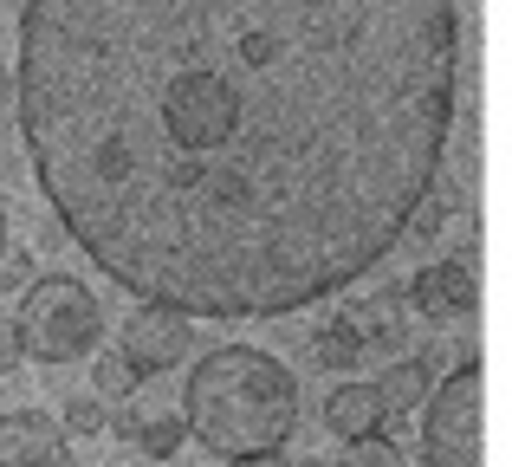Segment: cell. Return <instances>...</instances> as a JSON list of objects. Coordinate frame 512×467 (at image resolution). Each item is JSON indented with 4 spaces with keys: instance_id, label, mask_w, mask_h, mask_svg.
I'll return each instance as SVG.
<instances>
[{
    "instance_id": "9c48e42d",
    "label": "cell",
    "mask_w": 512,
    "mask_h": 467,
    "mask_svg": "<svg viewBox=\"0 0 512 467\" xmlns=\"http://www.w3.org/2000/svg\"><path fill=\"white\" fill-rule=\"evenodd\" d=\"M383 422H389V409L370 383H338L325 396V429L344 435V442H370V435H383Z\"/></svg>"
},
{
    "instance_id": "7a4b0ae2",
    "label": "cell",
    "mask_w": 512,
    "mask_h": 467,
    "mask_svg": "<svg viewBox=\"0 0 512 467\" xmlns=\"http://www.w3.org/2000/svg\"><path fill=\"white\" fill-rule=\"evenodd\" d=\"M299 422V383L273 351L221 344L188 370L182 390V429L214 455H273Z\"/></svg>"
},
{
    "instance_id": "ba28073f",
    "label": "cell",
    "mask_w": 512,
    "mask_h": 467,
    "mask_svg": "<svg viewBox=\"0 0 512 467\" xmlns=\"http://www.w3.org/2000/svg\"><path fill=\"white\" fill-rule=\"evenodd\" d=\"M104 435H117V442H130L137 455H150V461H175V448H182V416L175 409H117L111 422H104Z\"/></svg>"
},
{
    "instance_id": "9a60e30c",
    "label": "cell",
    "mask_w": 512,
    "mask_h": 467,
    "mask_svg": "<svg viewBox=\"0 0 512 467\" xmlns=\"http://www.w3.org/2000/svg\"><path fill=\"white\" fill-rule=\"evenodd\" d=\"M130 390H137V377H130V364H124V357H98V390H91V396H124V403H130Z\"/></svg>"
},
{
    "instance_id": "e0dca14e",
    "label": "cell",
    "mask_w": 512,
    "mask_h": 467,
    "mask_svg": "<svg viewBox=\"0 0 512 467\" xmlns=\"http://www.w3.org/2000/svg\"><path fill=\"white\" fill-rule=\"evenodd\" d=\"M26 357H20V338H13V318L0 312V377H7V370H20Z\"/></svg>"
},
{
    "instance_id": "4fadbf2b",
    "label": "cell",
    "mask_w": 512,
    "mask_h": 467,
    "mask_svg": "<svg viewBox=\"0 0 512 467\" xmlns=\"http://www.w3.org/2000/svg\"><path fill=\"white\" fill-rule=\"evenodd\" d=\"M104 422H111L104 396H65V416H59L65 435H104Z\"/></svg>"
},
{
    "instance_id": "ffe728a7",
    "label": "cell",
    "mask_w": 512,
    "mask_h": 467,
    "mask_svg": "<svg viewBox=\"0 0 512 467\" xmlns=\"http://www.w3.org/2000/svg\"><path fill=\"white\" fill-rule=\"evenodd\" d=\"M0 240H7V202H0Z\"/></svg>"
},
{
    "instance_id": "52a82bcc",
    "label": "cell",
    "mask_w": 512,
    "mask_h": 467,
    "mask_svg": "<svg viewBox=\"0 0 512 467\" xmlns=\"http://www.w3.org/2000/svg\"><path fill=\"white\" fill-rule=\"evenodd\" d=\"M0 467H65V429L59 416L20 403L0 416Z\"/></svg>"
},
{
    "instance_id": "30bf717a",
    "label": "cell",
    "mask_w": 512,
    "mask_h": 467,
    "mask_svg": "<svg viewBox=\"0 0 512 467\" xmlns=\"http://www.w3.org/2000/svg\"><path fill=\"white\" fill-rule=\"evenodd\" d=\"M435 377H441V351H409V357H396V364L383 370V383H370V390L383 396L389 416H402V409H415L435 390Z\"/></svg>"
},
{
    "instance_id": "2e32d148",
    "label": "cell",
    "mask_w": 512,
    "mask_h": 467,
    "mask_svg": "<svg viewBox=\"0 0 512 467\" xmlns=\"http://www.w3.org/2000/svg\"><path fill=\"white\" fill-rule=\"evenodd\" d=\"M0 286H7V292H26V286H33V253H26V247H0Z\"/></svg>"
},
{
    "instance_id": "8fae6325",
    "label": "cell",
    "mask_w": 512,
    "mask_h": 467,
    "mask_svg": "<svg viewBox=\"0 0 512 467\" xmlns=\"http://www.w3.org/2000/svg\"><path fill=\"white\" fill-rule=\"evenodd\" d=\"M350 318H357L370 351H402V286H383L376 299L350 305Z\"/></svg>"
},
{
    "instance_id": "5b68a950",
    "label": "cell",
    "mask_w": 512,
    "mask_h": 467,
    "mask_svg": "<svg viewBox=\"0 0 512 467\" xmlns=\"http://www.w3.org/2000/svg\"><path fill=\"white\" fill-rule=\"evenodd\" d=\"M188 351H195V318L169 312V305H143V312L124 325V344H117V357L130 364V377H137V383L175 370Z\"/></svg>"
},
{
    "instance_id": "ac0fdd59",
    "label": "cell",
    "mask_w": 512,
    "mask_h": 467,
    "mask_svg": "<svg viewBox=\"0 0 512 467\" xmlns=\"http://www.w3.org/2000/svg\"><path fill=\"white\" fill-rule=\"evenodd\" d=\"M234 467H292L286 455H247V461H234Z\"/></svg>"
},
{
    "instance_id": "7c38bea8",
    "label": "cell",
    "mask_w": 512,
    "mask_h": 467,
    "mask_svg": "<svg viewBox=\"0 0 512 467\" xmlns=\"http://www.w3.org/2000/svg\"><path fill=\"white\" fill-rule=\"evenodd\" d=\"M312 351H318V364H325V370H350V364H363V351H370V344H363L357 318L338 312V318H325V325H318Z\"/></svg>"
},
{
    "instance_id": "5bb4252c",
    "label": "cell",
    "mask_w": 512,
    "mask_h": 467,
    "mask_svg": "<svg viewBox=\"0 0 512 467\" xmlns=\"http://www.w3.org/2000/svg\"><path fill=\"white\" fill-rule=\"evenodd\" d=\"M338 467H402V448L389 435H370V442H350V455Z\"/></svg>"
},
{
    "instance_id": "3957f363",
    "label": "cell",
    "mask_w": 512,
    "mask_h": 467,
    "mask_svg": "<svg viewBox=\"0 0 512 467\" xmlns=\"http://www.w3.org/2000/svg\"><path fill=\"white\" fill-rule=\"evenodd\" d=\"M13 338H20L26 364H78V357L98 351V338H104V305L91 299V286H78L72 273H46L20 292Z\"/></svg>"
},
{
    "instance_id": "44dd1931",
    "label": "cell",
    "mask_w": 512,
    "mask_h": 467,
    "mask_svg": "<svg viewBox=\"0 0 512 467\" xmlns=\"http://www.w3.org/2000/svg\"><path fill=\"white\" fill-rule=\"evenodd\" d=\"M299 467H325V461H299Z\"/></svg>"
},
{
    "instance_id": "277c9868",
    "label": "cell",
    "mask_w": 512,
    "mask_h": 467,
    "mask_svg": "<svg viewBox=\"0 0 512 467\" xmlns=\"http://www.w3.org/2000/svg\"><path fill=\"white\" fill-rule=\"evenodd\" d=\"M422 455L428 467H487V377L480 364H454L441 390L422 396Z\"/></svg>"
},
{
    "instance_id": "8992f818",
    "label": "cell",
    "mask_w": 512,
    "mask_h": 467,
    "mask_svg": "<svg viewBox=\"0 0 512 467\" xmlns=\"http://www.w3.org/2000/svg\"><path fill=\"white\" fill-rule=\"evenodd\" d=\"M409 299L422 318H435V325H467L480 305V273L467 253H448V260H428L422 273L409 279Z\"/></svg>"
},
{
    "instance_id": "6da1fadb",
    "label": "cell",
    "mask_w": 512,
    "mask_h": 467,
    "mask_svg": "<svg viewBox=\"0 0 512 467\" xmlns=\"http://www.w3.org/2000/svg\"><path fill=\"white\" fill-rule=\"evenodd\" d=\"M461 0H20V143L59 228L182 318L357 286L435 195Z\"/></svg>"
},
{
    "instance_id": "d6986e66",
    "label": "cell",
    "mask_w": 512,
    "mask_h": 467,
    "mask_svg": "<svg viewBox=\"0 0 512 467\" xmlns=\"http://www.w3.org/2000/svg\"><path fill=\"white\" fill-rule=\"evenodd\" d=\"M7 104H13V72L0 65V111H7Z\"/></svg>"
}]
</instances>
